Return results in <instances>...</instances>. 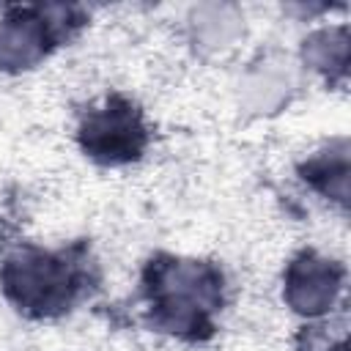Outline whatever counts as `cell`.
Instances as JSON below:
<instances>
[{
	"label": "cell",
	"instance_id": "obj_2",
	"mask_svg": "<svg viewBox=\"0 0 351 351\" xmlns=\"http://www.w3.org/2000/svg\"><path fill=\"white\" fill-rule=\"evenodd\" d=\"M140 140H143V132L129 107H107L104 112L93 115L85 126L88 148L104 159L134 156L140 148Z\"/></svg>",
	"mask_w": 351,
	"mask_h": 351
},
{
	"label": "cell",
	"instance_id": "obj_5",
	"mask_svg": "<svg viewBox=\"0 0 351 351\" xmlns=\"http://www.w3.org/2000/svg\"><path fill=\"white\" fill-rule=\"evenodd\" d=\"M304 58H310L318 69H340L346 63V33L343 30L318 33L304 47Z\"/></svg>",
	"mask_w": 351,
	"mask_h": 351
},
{
	"label": "cell",
	"instance_id": "obj_4",
	"mask_svg": "<svg viewBox=\"0 0 351 351\" xmlns=\"http://www.w3.org/2000/svg\"><path fill=\"white\" fill-rule=\"evenodd\" d=\"M44 22L36 16H14L0 27V63L3 66H25L44 52Z\"/></svg>",
	"mask_w": 351,
	"mask_h": 351
},
{
	"label": "cell",
	"instance_id": "obj_1",
	"mask_svg": "<svg viewBox=\"0 0 351 351\" xmlns=\"http://www.w3.org/2000/svg\"><path fill=\"white\" fill-rule=\"evenodd\" d=\"M8 291L14 299L25 307H55L66 299L69 291V271L60 266V261L27 255L14 263H8L5 271Z\"/></svg>",
	"mask_w": 351,
	"mask_h": 351
},
{
	"label": "cell",
	"instance_id": "obj_6",
	"mask_svg": "<svg viewBox=\"0 0 351 351\" xmlns=\"http://www.w3.org/2000/svg\"><path fill=\"white\" fill-rule=\"evenodd\" d=\"M236 16L230 8H222V5H208V8H200V16H197V33L206 44L211 47H222L233 33H236Z\"/></svg>",
	"mask_w": 351,
	"mask_h": 351
},
{
	"label": "cell",
	"instance_id": "obj_3",
	"mask_svg": "<svg viewBox=\"0 0 351 351\" xmlns=\"http://www.w3.org/2000/svg\"><path fill=\"white\" fill-rule=\"evenodd\" d=\"M337 291V269L318 258H302L288 274V302L302 313H321Z\"/></svg>",
	"mask_w": 351,
	"mask_h": 351
},
{
	"label": "cell",
	"instance_id": "obj_7",
	"mask_svg": "<svg viewBox=\"0 0 351 351\" xmlns=\"http://www.w3.org/2000/svg\"><path fill=\"white\" fill-rule=\"evenodd\" d=\"M282 88H288V80L271 69H263L261 74L250 77L247 82V93H250V101L255 107H269L274 104L280 96H282Z\"/></svg>",
	"mask_w": 351,
	"mask_h": 351
}]
</instances>
